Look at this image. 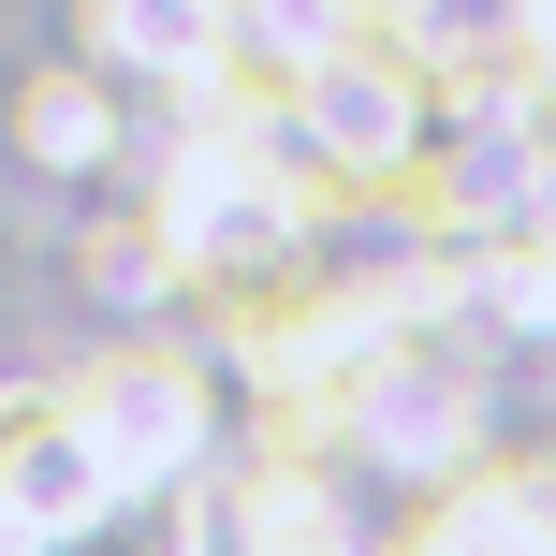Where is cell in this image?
I'll return each mask as SVG.
<instances>
[{
	"label": "cell",
	"mask_w": 556,
	"mask_h": 556,
	"mask_svg": "<svg viewBox=\"0 0 556 556\" xmlns=\"http://www.w3.org/2000/svg\"><path fill=\"white\" fill-rule=\"evenodd\" d=\"M117 132H132V117H117V74H103V59H59V74L15 88V147H29L45 176H103Z\"/></svg>",
	"instance_id": "277c9868"
},
{
	"label": "cell",
	"mask_w": 556,
	"mask_h": 556,
	"mask_svg": "<svg viewBox=\"0 0 556 556\" xmlns=\"http://www.w3.org/2000/svg\"><path fill=\"white\" fill-rule=\"evenodd\" d=\"M88 513H117L103 440H88L74 381H15L0 395V542H74Z\"/></svg>",
	"instance_id": "6da1fadb"
},
{
	"label": "cell",
	"mask_w": 556,
	"mask_h": 556,
	"mask_svg": "<svg viewBox=\"0 0 556 556\" xmlns=\"http://www.w3.org/2000/svg\"><path fill=\"white\" fill-rule=\"evenodd\" d=\"M410 542H556V483L542 469H454V483H425L410 498Z\"/></svg>",
	"instance_id": "5b68a950"
},
{
	"label": "cell",
	"mask_w": 556,
	"mask_h": 556,
	"mask_svg": "<svg viewBox=\"0 0 556 556\" xmlns=\"http://www.w3.org/2000/svg\"><path fill=\"white\" fill-rule=\"evenodd\" d=\"M235 15H250V0H88V59L176 88V74H205V59L235 45Z\"/></svg>",
	"instance_id": "3957f363"
},
{
	"label": "cell",
	"mask_w": 556,
	"mask_h": 556,
	"mask_svg": "<svg viewBox=\"0 0 556 556\" xmlns=\"http://www.w3.org/2000/svg\"><path fill=\"white\" fill-rule=\"evenodd\" d=\"M88 440H103V483L117 498H162V483H191L205 469V440H220V425H205V381L176 352H117V366H88Z\"/></svg>",
	"instance_id": "7a4b0ae2"
}]
</instances>
